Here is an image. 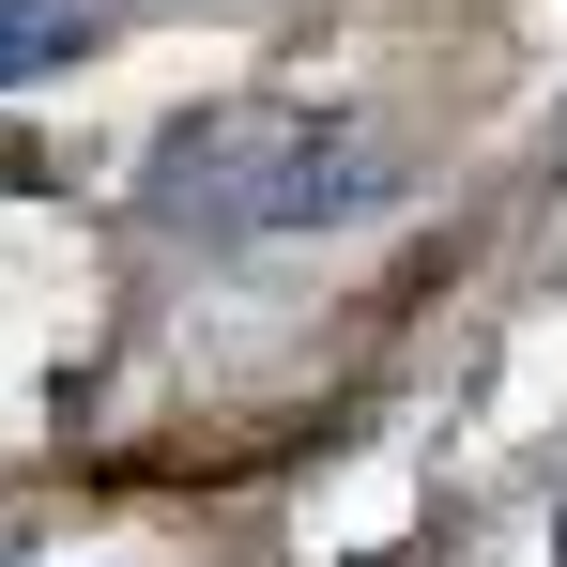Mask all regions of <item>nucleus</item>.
<instances>
[{
  "label": "nucleus",
  "instance_id": "f257e3e1",
  "mask_svg": "<svg viewBox=\"0 0 567 567\" xmlns=\"http://www.w3.org/2000/svg\"><path fill=\"white\" fill-rule=\"evenodd\" d=\"M399 154L338 107H215V123H169L138 154V199L199 230V246H307V230H369L399 215Z\"/></svg>",
  "mask_w": 567,
  "mask_h": 567
},
{
  "label": "nucleus",
  "instance_id": "f03ea898",
  "mask_svg": "<svg viewBox=\"0 0 567 567\" xmlns=\"http://www.w3.org/2000/svg\"><path fill=\"white\" fill-rule=\"evenodd\" d=\"M93 47V16L78 0H0V93H31V78H62Z\"/></svg>",
  "mask_w": 567,
  "mask_h": 567
},
{
  "label": "nucleus",
  "instance_id": "7ed1b4c3",
  "mask_svg": "<svg viewBox=\"0 0 567 567\" xmlns=\"http://www.w3.org/2000/svg\"><path fill=\"white\" fill-rule=\"evenodd\" d=\"M553 567H567V506H553Z\"/></svg>",
  "mask_w": 567,
  "mask_h": 567
}]
</instances>
